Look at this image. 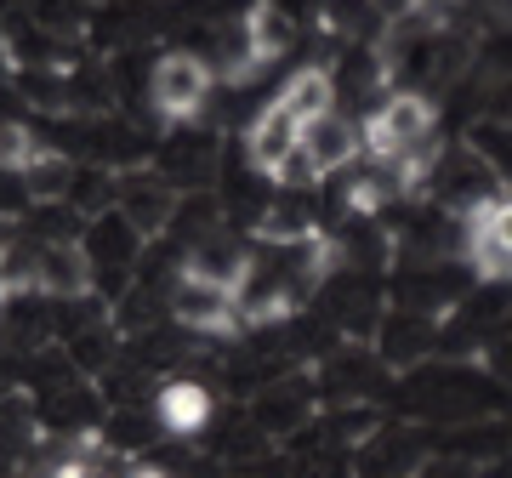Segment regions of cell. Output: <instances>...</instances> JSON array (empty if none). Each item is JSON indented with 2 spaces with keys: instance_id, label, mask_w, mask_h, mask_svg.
<instances>
[{
  "instance_id": "1",
  "label": "cell",
  "mask_w": 512,
  "mask_h": 478,
  "mask_svg": "<svg viewBox=\"0 0 512 478\" xmlns=\"http://www.w3.org/2000/svg\"><path fill=\"white\" fill-rule=\"evenodd\" d=\"M427 143H439V103L416 92V86L382 92L359 120V148H365V160L376 171H393L410 148H427Z\"/></svg>"
},
{
  "instance_id": "2",
  "label": "cell",
  "mask_w": 512,
  "mask_h": 478,
  "mask_svg": "<svg viewBox=\"0 0 512 478\" xmlns=\"http://www.w3.org/2000/svg\"><path fill=\"white\" fill-rule=\"evenodd\" d=\"M461 262L484 285H512V183L478 188L473 200L456 205Z\"/></svg>"
},
{
  "instance_id": "3",
  "label": "cell",
  "mask_w": 512,
  "mask_h": 478,
  "mask_svg": "<svg viewBox=\"0 0 512 478\" xmlns=\"http://www.w3.org/2000/svg\"><path fill=\"white\" fill-rule=\"evenodd\" d=\"M148 109L160 114L165 126H194L205 109H211V92H217V69L211 57L188 52V46H171L148 63Z\"/></svg>"
},
{
  "instance_id": "4",
  "label": "cell",
  "mask_w": 512,
  "mask_h": 478,
  "mask_svg": "<svg viewBox=\"0 0 512 478\" xmlns=\"http://www.w3.org/2000/svg\"><path fill=\"white\" fill-rule=\"evenodd\" d=\"M165 313L194 336H245V319H239V296L222 285V279L200 274V268H188L177 262V274L165 285Z\"/></svg>"
},
{
  "instance_id": "5",
  "label": "cell",
  "mask_w": 512,
  "mask_h": 478,
  "mask_svg": "<svg viewBox=\"0 0 512 478\" xmlns=\"http://www.w3.org/2000/svg\"><path fill=\"white\" fill-rule=\"evenodd\" d=\"M353 160H365V148H359V120H348L342 109H330V114H319V120L302 126V148H296L291 171L302 183H325L336 171H348ZM291 171H285V177H291ZM285 177H279V183H285Z\"/></svg>"
},
{
  "instance_id": "6",
  "label": "cell",
  "mask_w": 512,
  "mask_h": 478,
  "mask_svg": "<svg viewBox=\"0 0 512 478\" xmlns=\"http://www.w3.org/2000/svg\"><path fill=\"white\" fill-rule=\"evenodd\" d=\"M86 257H92V279L103 285V291H120L131 274H137V257H143L148 234L137 228V222L120 211V205H109V211H97L92 228H86Z\"/></svg>"
},
{
  "instance_id": "7",
  "label": "cell",
  "mask_w": 512,
  "mask_h": 478,
  "mask_svg": "<svg viewBox=\"0 0 512 478\" xmlns=\"http://www.w3.org/2000/svg\"><path fill=\"white\" fill-rule=\"evenodd\" d=\"M296 148H302V120H296L279 97H268L262 109L251 114V126H245V166L256 177H285L296 160Z\"/></svg>"
},
{
  "instance_id": "8",
  "label": "cell",
  "mask_w": 512,
  "mask_h": 478,
  "mask_svg": "<svg viewBox=\"0 0 512 478\" xmlns=\"http://www.w3.org/2000/svg\"><path fill=\"white\" fill-rule=\"evenodd\" d=\"M29 274H35V291L52 296V302H80L92 291V257H86V239L80 234H63V239H46L29 251Z\"/></svg>"
},
{
  "instance_id": "9",
  "label": "cell",
  "mask_w": 512,
  "mask_h": 478,
  "mask_svg": "<svg viewBox=\"0 0 512 478\" xmlns=\"http://www.w3.org/2000/svg\"><path fill=\"white\" fill-rule=\"evenodd\" d=\"M211 416H217V393H211L205 382H194V376H177V382H165L160 393H154V422H160L171 439L205 433Z\"/></svg>"
},
{
  "instance_id": "10",
  "label": "cell",
  "mask_w": 512,
  "mask_h": 478,
  "mask_svg": "<svg viewBox=\"0 0 512 478\" xmlns=\"http://www.w3.org/2000/svg\"><path fill=\"white\" fill-rule=\"evenodd\" d=\"M279 103L308 126V120H319V114L336 109V97H342V86H336V69L330 63H296L285 80H279Z\"/></svg>"
},
{
  "instance_id": "11",
  "label": "cell",
  "mask_w": 512,
  "mask_h": 478,
  "mask_svg": "<svg viewBox=\"0 0 512 478\" xmlns=\"http://www.w3.org/2000/svg\"><path fill=\"white\" fill-rule=\"evenodd\" d=\"M239 23H245V35H251V46H256V57L274 69L279 57L296 46V18L279 6V0H251L245 12H239Z\"/></svg>"
},
{
  "instance_id": "12",
  "label": "cell",
  "mask_w": 512,
  "mask_h": 478,
  "mask_svg": "<svg viewBox=\"0 0 512 478\" xmlns=\"http://www.w3.org/2000/svg\"><path fill=\"white\" fill-rule=\"evenodd\" d=\"M114 205H120L143 234H160L165 222L177 217V194H171L160 177H154V183H120L114 188Z\"/></svg>"
},
{
  "instance_id": "13",
  "label": "cell",
  "mask_w": 512,
  "mask_h": 478,
  "mask_svg": "<svg viewBox=\"0 0 512 478\" xmlns=\"http://www.w3.org/2000/svg\"><path fill=\"white\" fill-rule=\"evenodd\" d=\"M40 154H46V143H40L35 126L0 120V171H6V177H29V166H35Z\"/></svg>"
},
{
  "instance_id": "14",
  "label": "cell",
  "mask_w": 512,
  "mask_h": 478,
  "mask_svg": "<svg viewBox=\"0 0 512 478\" xmlns=\"http://www.w3.org/2000/svg\"><path fill=\"white\" fill-rule=\"evenodd\" d=\"M120 478H171V473H165L160 461H131V467H126Z\"/></svg>"
}]
</instances>
